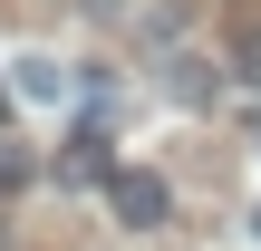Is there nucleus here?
<instances>
[{"label": "nucleus", "mask_w": 261, "mask_h": 251, "mask_svg": "<svg viewBox=\"0 0 261 251\" xmlns=\"http://www.w3.org/2000/svg\"><path fill=\"white\" fill-rule=\"evenodd\" d=\"M252 232H261V203H252Z\"/></svg>", "instance_id": "nucleus-5"}, {"label": "nucleus", "mask_w": 261, "mask_h": 251, "mask_svg": "<svg viewBox=\"0 0 261 251\" xmlns=\"http://www.w3.org/2000/svg\"><path fill=\"white\" fill-rule=\"evenodd\" d=\"M10 68H19V77H10L19 106H58V97H68V68H58L48 48H29V58H10Z\"/></svg>", "instance_id": "nucleus-2"}, {"label": "nucleus", "mask_w": 261, "mask_h": 251, "mask_svg": "<svg viewBox=\"0 0 261 251\" xmlns=\"http://www.w3.org/2000/svg\"><path fill=\"white\" fill-rule=\"evenodd\" d=\"M68 174H107V135H97V126L68 135Z\"/></svg>", "instance_id": "nucleus-3"}, {"label": "nucleus", "mask_w": 261, "mask_h": 251, "mask_svg": "<svg viewBox=\"0 0 261 251\" xmlns=\"http://www.w3.org/2000/svg\"><path fill=\"white\" fill-rule=\"evenodd\" d=\"M107 203H116V222H136V232H155V222L174 213V184H165L155 164H116V174H107Z\"/></svg>", "instance_id": "nucleus-1"}, {"label": "nucleus", "mask_w": 261, "mask_h": 251, "mask_svg": "<svg viewBox=\"0 0 261 251\" xmlns=\"http://www.w3.org/2000/svg\"><path fill=\"white\" fill-rule=\"evenodd\" d=\"M232 58H242V77L261 87V29H242V39H232Z\"/></svg>", "instance_id": "nucleus-4"}, {"label": "nucleus", "mask_w": 261, "mask_h": 251, "mask_svg": "<svg viewBox=\"0 0 261 251\" xmlns=\"http://www.w3.org/2000/svg\"><path fill=\"white\" fill-rule=\"evenodd\" d=\"M0 106H10V87H0Z\"/></svg>", "instance_id": "nucleus-6"}]
</instances>
